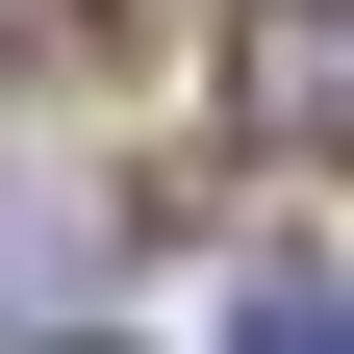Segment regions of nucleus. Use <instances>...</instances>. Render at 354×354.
Listing matches in <instances>:
<instances>
[{
	"label": "nucleus",
	"instance_id": "f257e3e1",
	"mask_svg": "<svg viewBox=\"0 0 354 354\" xmlns=\"http://www.w3.org/2000/svg\"><path fill=\"white\" fill-rule=\"evenodd\" d=\"M228 102L279 127V152H354V0H253V51H228Z\"/></svg>",
	"mask_w": 354,
	"mask_h": 354
},
{
	"label": "nucleus",
	"instance_id": "f03ea898",
	"mask_svg": "<svg viewBox=\"0 0 354 354\" xmlns=\"http://www.w3.org/2000/svg\"><path fill=\"white\" fill-rule=\"evenodd\" d=\"M228 354H354V279H329V253H253V279H228Z\"/></svg>",
	"mask_w": 354,
	"mask_h": 354
}]
</instances>
